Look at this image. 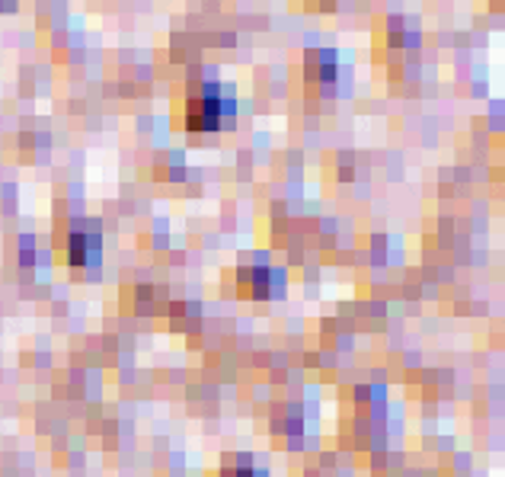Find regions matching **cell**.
Wrapping results in <instances>:
<instances>
[{"mask_svg":"<svg viewBox=\"0 0 505 477\" xmlns=\"http://www.w3.org/2000/svg\"><path fill=\"white\" fill-rule=\"evenodd\" d=\"M87 234H71V247H68V257L71 263H87Z\"/></svg>","mask_w":505,"mask_h":477,"instance_id":"cell-2","label":"cell"},{"mask_svg":"<svg viewBox=\"0 0 505 477\" xmlns=\"http://www.w3.org/2000/svg\"><path fill=\"white\" fill-rule=\"evenodd\" d=\"M218 119H221V100L218 96H199L192 106H189V125L192 129H215Z\"/></svg>","mask_w":505,"mask_h":477,"instance_id":"cell-1","label":"cell"},{"mask_svg":"<svg viewBox=\"0 0 505 477\" xmlns=\"http://www.w3.org/2000/svg\"><path fill=\"white\" fill-rule=\"evenodd\" d=\"M10 4H14V0H0V7H10Z\"/></svg>","mask_w":505,"mask_h":477,"instance_id":"cell-3","label":"cell"}]
</instances>
